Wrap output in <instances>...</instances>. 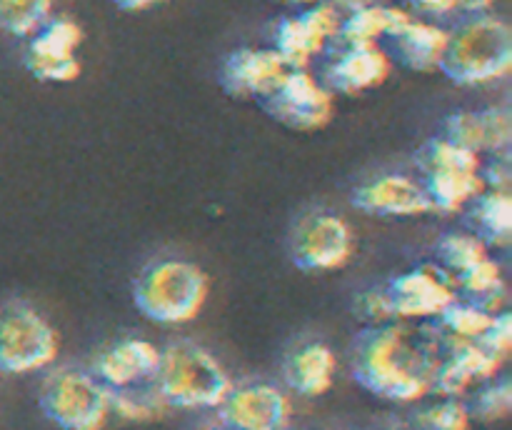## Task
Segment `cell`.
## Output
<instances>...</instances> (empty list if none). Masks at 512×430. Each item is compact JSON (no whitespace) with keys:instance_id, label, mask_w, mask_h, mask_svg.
<instances>
[{"instance_id":"6da1fadb","label":"cell","mask_w":512,"mask_h":430,"mask_svg":"<svg viewBox=\"0 0 512 430\" xmlns=\"http://www.w3.org/2000/svg\"><path fill=\"white\" fill-rule=\"evenodd\" d=\"M445 355L443 333L398 323L370 325L353 345V375L363 388L395 403L433 393V375Z\"/></svg>"},{"instance_id":"7a4b0ae2","label":"cell","mask_w":512,"mask_h":430,"mask_svg":"<svg viewBox=\"0 0 512 430\" xmlns=\"http://www.w3.org/2000/svg\"><path fill=\"white\" fill-rule=\"evenodd\" d=\"M458 85H483L512 70V30L495 15H468L450 33L440 68Z\"/></svg>"},{"instance_id":"3957f363","label":"cell","mask_w":512,"mask_h":430,"mask_svg":"<svg viewBox=\"0 0 512 430\" xmlns=\"http://www.w3.org/2000/svg\"><path fill=\"white\" fill-rule=\"evenodd\" d=\"M153 385L170 408H218L230 393L228 373L205 348L178 340L160 350V365Z\"/></svg>"},{"instance_id":"277c9868","label":"cell","mask_w":512,"mask_h":430,"mask_svg":"<svg viewBox=\"0 0 512 430\" xmlns=\"http://www.w3.org/2000/svg\"><path fill=\"white\" fill-rule=\"evenodd\" d=\"M208 275L188 260H158L135 278L133 300L145 318L163 325L193 320L208 300Z\"/></svg>"},{"instance_id":"5b68a950","label":"cell","mask_w":512,"mask_h":430,"mask_svg":"<svg viewBox=\"0 0 512 430\" xmlns=\"http://www.w3.org/2000/svg\"><path fill=\"white\" fill-rule=\"evenodd\" d=\"M40 408L63 430H100L110 418V390L83 370H58L45 380Z\"/></svg>"},{"instance_id":"8992f818","label":"cell","mask_w":512,"mask_h":430,"mask_svg":"<svg viewBox=\"0 0 512 430\" xmlns=\"http://www.w3.org/2000/svg\"><path fill=\"white\" fill-rule=\"evenodd\" d=\"M58 355V333L30 305L0 308V370L10 375L48 368Z\"/></svg>"},{"instance_id":"52a82bcc","label":"cell","mask_w":512,"mask_h":430,"mask_svg":"<svg viewBox=\"0 0 512 430\" xmlns=\"http://www.w3.org/2000/svg\"><path fill=\"white\" fill-rule=\"evenodd\" d=\"M340 10L333 3H315L300 15H288L273 25V50L293 70H308L315 55L338 40Z\"/></svg>"},{"instance_id":"ba28073f","label":"cell","mask_w":512,"mask_h":430,"mask_svg":"<svg viewBox=\"0 0 512 430\" xmlns=\"http://www.w3.org/2000/svg\"><path fill=\"white\" fill-rule=\"evenodd\" d=\"M263 108L293 130H320L333 120V93L308 70H290L283 83L260 100Z\"/></svg>"},{"instance_id":"9c48e42d","label":"cell","mask_w":512,"mask_h":430,"mask_svg":"<svg viewBox=\"0 0 512 430\" xmlns=\"http://www.w3.org/2000/svg\"><path fill=\"white\" fill-rule=\"evenodd\" d=\"M83 43V30L70 18H50L38 33L28 38L25 68L33 78L45 83H73L80 75L78 45Z\"/></svg>"},{"instance_id":"30bf717a","label":"cell","mask_w":512,"mask_h":430,"mask_svg":"<svg viewBox=\"0 0 512 430\" xmlns=\"http://www.w3.org/2000/svg\"><path fill=\"white\" fill-rule=\"evenodd\" d=\"M388 295L393 300L395 320L438 318L458 300V285L440 265H420L390 280Z\"/></svg>"},{"instance_id":"8fae6325","label":"cell","mask_w":512,"mask_h":430,"mask_svg":"<svg viewBox=\"0 0 512 430\" xmlns=\"http://www.w3.org/2000/svg\"><path fill=\"white\" fill-rule=\"evenodd\" d=\"M218 410L228 430H285L290 423L288 395L268 383L233 385Z\"/></svg>"},{"instance_id":"7c38bea8","label":"cell","mask_w":512,"mask_h":430,"mask_svg":"<svg viewBox=\"0 0 512 430\" xmlns=\"http://www.w3.org/2000/svg\"><path fill=\"white\" fill-rule=\"evenodd\" d=\"M353 255V233L338 215H310L293 235V260L303 270H338Z\"/></svg>"},{"instance_id":"4fadbf2b","label":"cell","mask_w":512,"mask_h":430,"mask_svg":"<svg viewBox=\"0 0 512 430\" xmlns=\"http://www.w3.org/2000/svg\"><path fill=\"white\" fill-rule=\"evenodd\" d=\"M273 48H238L220 65V85L235 98H268L290 73Z\"/></svg>"},{"instance_id":"5bb4252c","label":"cell","mask_w":512,"mask_h":430,"mask_svg":"<svg viewBox=\"0 0 512 430\" xmlns=\"http://www.w3.org/2000/svg\"><path fill=\"white\" fill-rule=\"evenodd\" d=\"M160 365V350L140 338H125L105 348L93 365V375L108 390L150 385Z\"/></svg>"},{"instance_id":"9a60e30c","label":"cell","mask_w":512,"mask_h":430,"mask_svg":"<svg viewBox=\"0 0 512 430\" xmlns=\"http://www.w3.org/2000/svg\"><path fill=\"white\" fill-rule=\"evenodd\" d=\"M350 203L358 210L380 218H410V215L433 213L428 193L423 183L405 175H380L370 183L360 185Z\"/></svg>"},{"instance_id":"2e32d148","label":"cell","mask_w":512,"mask_h":430,"mask_svg":"<svg viewBox=\"0 0 512 430\" xmlns=\"http://www.w3.org/2000/svg\"><path fill=\"white\" fill-rule=\"evenodd\" d=\"M390 55L378 45H355V48H343L330 58L325 65V88L330 93L360 95L365 90H373L388 80Z\"/></svg>"},{"instance_id":"e0dca14e","label":"cell","mask_w":512,"mask_h":430,"mask_svg":"<svg viewBox=\"0 0 512 430\" xmlns=\"http://www.w3.org/2000/svg\"><path fill=\"white\" fill-rule=\"evenodd\" d=\"M413 20V15L403 8H390V5H360L343 15L338 30V43L343 48L355 45H378L380 38H393L405 25Z\"/></svg>"},{"instance_id":"ac0fdd59","label":"cell","mask_w":512,"mask_h":430,"mask_svg":"<svg viewBox=\"0 0 512 430\" xmlns=\"http://www.w3.org/2000/svg\"><path fill=\"white\" fill-rule=\"evenodd\" d=\"M448 38V30L413 18L398 35L388 40L393 58L400 60L405 68L418 70V73H433L440 68V60L448 48Z\"/></svg>"},{"instance_id":"d6986e66","label":"cell","mask_w":512,"mask_h":430,"mask_svg":"<svg viewBox=\"0 0 512 430\" xmlns=\"http://www.w3.org/2000/svg\"><path fill=\"white\" fill-rule=\"evenodd\" d=\"M335 355L328 345L308 343L285 360V383L305 398H315L333 388Z\"/></svg>"},{"instance_id":"ffe728a7","label":"cell","mask_w":512,"mask_h":430,"mask_svg":"<svg viewBox=\"0 0 512 430\" xmlns=\"http://www.w3.org/2000/svg\"><path fill=\"white\" fill-rule=\"evenodd\" d=\"M423 188L433 210L455 213L473 203L485 190L483 170H433L423 175Z\"/></svg>"},{"instance_id":"44dd1931","label":"cell","mask_w":512,"mask_h":430,"mask_svg":"<svg viewBox=\"0 0 512 430\" xmlns=\"http://www.w3.org/2000/svg\"><path fill=\"white\" fill-rule=\"evenodd\" d=\"M470 215L480 238L508 243L512 233V200L508 190H483L470 203Z\"/></svg>"},{"instance_id":"7402d4cb","label":"cell","mask_w":512,"mask_h":430,"mask_svg":"<svg viewBox=\"0 0 512 430\" xmlns=\"http://www.w3.org/2000/svg\"><path fill=\"white\" fill-rule=\"evenodd\" d=\"M168 408L170 405L153 383L128 390H110V413L120 415L123 420H133V423L158 420Z\"/></svg>"},{"instance_id":"603a6c76","label":"cell","mask_w":512,"mask_h":430,"mask_svg":"<svg viewBox=\"0 0 512 430\" xmlns=\"http://www.w3.org/2000/svg\"><path fill=\"white\" fill-rule=\"evenodd\" d=\"M53 18V0H0V28L15 38H30Z\"/></svg>"},{"instance_id":"cb8c5ba5","label":"cell","mask_w":512,"mask_h":430,"mask_svg":"<svg viewBox=\"0 0 512 430\" xmlns=\"http://www.w3.org/2000/svg\"><path fill=\"white\" fill-rule=\"evenodd\" d=\"M495 315L483 310L475 303H460L455 300L453 305L443 310L438 315V328L440 333L448 335L455 340H480L485 335V330L490 328Z\"/></svg>"},{"instance_id":"d4e9b609","label":"cell","mask_w":512,"mask_h":430,"mask_svg":"<svg viewBox=\"0 0 512 430\" xmlns=\"http://www.w3.org/2000/svg\"><path fill=\"white\" fill-rule=\"evenodd\" d=\"M440 260V268L448 270L453 278H458L460 273H465L468 268H473L475 263H480L483 258H488V248H485V240L480 235L473 233H450L435 248Z\"/></svg>"},{"instance_id":"484cf974","label":"cell","mask_w":512,"mask_h":430,"mask_svg":"<svg viewBox=\"0 0 512 430\" xmlns=\"http://www.w3.org/2000/svg\"><path fill=\"white\" fill-rule=\"evenodd\" d=\"M473 415L460 398H443L415 415V430H470Z\"/></svg>"},{"instance_id":"4316f807","label":"cell","mask_w":512,"mask_h":430,"mask_svg":"<svg viewBox=\"0 0 512 430\" xmlns=\"http://www.w3.org/2000/svg\"><path fill=\"white\" fill-rule=\"evenodd\" d=\"M445 140L470 153H485L483 110H460L445 120Z\"/></svg>"},{"instance_id":"83f0119b","label":"cell","mask_w":512,"mask_h":430,"mask_svg":"<svg viewBox=\"0 0 512 430\" xmlns=\"http://www.w3.org/2000/svg\"><path fill=\"white\" fill-rule=\"evenodd\" d=\"M512 410V385L508 380L500 383H488L483 390H478L473 400L470 415H478L480 420H503Z\"/></svg>"},{"instance_id":"f1b7e54d","label":"cell","mask_w":512,"mask_h":430,"mask_svg":"<svg viewBox=\"0 0 512 430\" xmlns=\"http://www.w3.org/2000/svg\"><path fill=\"white\" fill-rule=\"evenodd\" d=\"M485 153H505L512 140V120L505 108L483 110Z\"/></svg>"},{"instance_id":"f546056e","label":"cell","mask_w":512,"mask_h":430,"mask_svg":"<svg viewBox=\"0 0 512 430\" xmlns=\"http://www.w3.org/2000/svg\"><path fill=\"white\" fill-rule=\"evenodd\" d=\"M358 313H360V318L368 320L370 325L395 323L393 300H390L388 290H368V293L360 295Z\"/></svg>"},{"instance_id":"4dcf8cb0","label":"cell","mask_w":512,"mask_h":430,"mask_svg":"<svg viewBox=\"0 0 512 430\" xmlns=\"http://www.w3.org/2000/svg\"><path fill=\"white\" fill-rule=\"evenodd\" d=\"M483 348H488L490 353L498 355V358L505 360V355L510 353L512 348V318L510 313H498L490 323V328L485 330L483 338L478 340Z\"/></svg>"},{"instance_id":"1f68e13d","label":"cell","mask_w":512,"mask_h":430,"mask_svg":"<svg viewBox=\"0 0 512 430\" xmlns=\"http://www.w3.org/2000/svg\"><path fill=\"white\" fill-rule=\"evenodd\" d=\"M460 3H463V0H413L415 8L425 10V13H433V15L455 13V10H460Z\"/></svg>"},{"instance_id":"d6a6232c","label":"cell","mask_w":512,"mask_h":430,"mask_svg":"<svg viewBox=\"0 0 512 430\" xmlns=\"http://www.w3.org/2000/svg\"><path fill=\"white\" fill-rule=\"evenodd\" d=\"M120 10H128V13H140V10L155 8V5L165 3V0H113Z\"/></svg>"},{"instance_id":"836d02e7","label":"cell","mask_w":512,"mask_h":430,"mask_svg":"<svg viewBox=\"0 0 512 430\" xmlns=\"http://www.w3.org/2000/svg\"><path fill=\"white\" fill-rule=\"evenodd\" d=\"M493 3L495 0H463V3H460V10L468 15H485Z\"/></svg>"},{"instance_id":"e575fe53","label":"cell","mask_w":512,"mask_h":430,"mask_svg":"<svg viewBox=\"0 0 512 430\" xmlns=\"http://www.w3.org/2000/svg\"><path fill=\"white\" fill-rule=\"evenodd\" d=\"M280 3H293V5H315L320 0H280Z\"/></svg>"},{"instance_id":"d590c367","label":"cell","mask_w":512,"mask_h":430,"mask_svg":"<svg viewBox=\"0 0 512 430\" xmlns=\"http://www.w3.org/2000/svg\"><path fill=\"white\" fill-rule=\"evenodd\" d=\"M390 430H415V428L410 423H395Z\"/></svg>"},{"instance_id":"8d00e7d4","label":"cell","mask_w":512,"mask_h":430,"mask_svg":"<svg viewBox=\"0 0 512 430\" xmlns=\"http://www.w3.org/2000/svg\"><path fill=\"white\" fill-rule=\"evenodd\" d=\"M208 430H228V428H223V425H220V428H208Z\"/></svg>"},{"instance_id":"74e56055","label":"cell","mask_w":512,"mask_h":430,"mask_svg":"<svg viewBox=\"0 0 512 430\" xmlns=\"http://www.w3.org/2000/svg\"><path fill=\"white\" fill-rule=\"evenodd\" d=\"M285 430H293V428H290V425H288V428H285Z\"/></svg>"}]
</instances>
